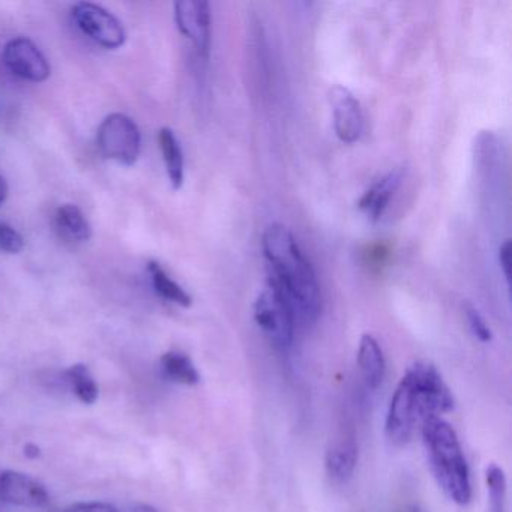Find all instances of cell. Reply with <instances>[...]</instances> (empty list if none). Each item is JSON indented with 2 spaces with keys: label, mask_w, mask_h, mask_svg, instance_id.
I'll use <instances>...</instances> for the list:
<instances>
[{
  "label": "cell",
  "mask_w": 512,
  "mask_h": 512,
  "mask_svg": "<svg viewBox=\"0 0 512 512\" xmlns=\"http://www.w3.org/2000/svg\"><path fill=\"white\" fill-rule=\"evenodd\" d=\"M74 22L83 34L107 50L121 49L127 41L124 25L106 8L91 2H80L73 7Z\"/></svg>",
  "instance_id": "6"
},
{
  "label": "cell",
  "mask_w": 512,
  "mask_h": 512,
  "mask_svg": "<svg viewBox=\"0 0 512 512\" xmlns=\"http://www.w3.org/2000/svg\"><path fill=\"white\" fill-rule=\"evenodd\" d=\"M499 265L503 277L509 283V278H511L509 277L511 275V272H509V268H511V241L509 239H505L499 247Z\"/></svg>",
  "instance_id": "22"
},
{
  "label": "cell",
  "mask_w": 512,
  "mask_h": 512,
  "mask_svg": "<svg viewBox=\"0 0 512 512\" xmlns=\"http://www.w3.org/2000/svg\"><path fill=\"white\" fill-rule=\"evenodd\" d=\"M0 500L22 508H44L50 503V494L38 479L17 470H5L0 473Z\"/></svg>",
  "instance_id": "10"
},
{
  "label": "cell",
  "mask_w": 512,
  "mask_h": 512,
  "mask_svg": "<svg viewBox=\"0 0 512 512\" xmlns=\"http://www.w3.org/2000/svg\"><path fill=\"white\" fill-rule=\"evenodd\" d=\"M403 182V170H391L388 175L380 178L376 184L371 185L358 202L359 211L368 218V220L379 221L385 214L395 191L400 188Z\"/></svg>",
  "instance_id": "11"
},
{
  "label": "cell",
  "mask_w": 512,
  "mask_h": 512,
  "mask_svg": "<svg viewBox=\"0 0 512 512\" xmlns=\"http://www.w3.org/2000/svg\"><path fill=\"white\" fill-rule=\"evenodd\" d=\"M179 32L190 41L197 58L208 61L211 52V7L205 0H181L175 4Z\"/></svg>",
  "instance_id": "7"
},
{
  "label": "cell",
  "mask_w": 512,
  "mask_h": 512,
  "mask_svg": "<svg viewBox=\"0 0 512 512\" xmlns=\"http://www.w3.org/2000/svg\"><path fill=\"white\" fill-rule=\"evenodd\" d=\"M262 247L271 268L269 281L289 302L296 322L313 325L322 311V292L295 236L283 224H271L263 233Z\"/></svg>",
  "instance_id": "2"
},
{
  "label": "cell",
  "mask_w": 512,
  "mask_h": 512,
  "mask_svg": "<svg viewBox=\"0 0 512 512\" xmlns=\"http://www.w3.org/2000/svg\"><path fill=\"white\" fill-rule=\"evenodd\" d=\"M254 319L275 347L286 350L292 346L295 316L283 293L271 281L254 302Z\"/></svg>",
  "instance_id": "4"
},
{
  "label": "cell",
  "mask_w": 512,
  "mask_h": 512,
  "mask_svg": "<svg viewBox=\"0 0 512 512\" xmlns=\"http://www.w3.org/2000/svg\"><path fill=\"white\" fill-rule=\"evenodd\" d=\"M328 101L338 139L347 145L358 142L364 131V113L358 98L344 86L335 85L329 89Z\"/></svg>",
  "instance_id": "8"
},
{
  "label": "cell",
  "mask_w": 512,
  "mask_h": 512,
  "mask_svg": "<svg viewBox=\"0 0 512 512\" xmlns=\"http://www.w3.org/2000/svg\"><path fill=\"white\" fill-rule=\"evenodd\" d=\"M487 475L488 491H490L491 506L494 512H502L503 500H505L506 493V478L503 473L502 467L496 464H490L485 470Z\"/></svg>",
  "instance_id": "19"
},
{
  "label": "cell",
  "mask_w": 512,
  "mask_h": 512,
  "mask_svg": "<svg viewBox=\"0 0 512 512\" xmlns=\"http://www.w3.org/2000/svg\"><path fill=\"white\" fill-rule=\"evenodd\" d=\"M454 409V397L436 367L415 362L401 377L389 404L386 436L404 446L430 419Z\"/></svg>",
  "instance_id": "1"
},
{
  "label": "cell",
  "mask_w": 512,
  "mask_h": 512,
  "mask_svg": "<svg viewBox=\"0 0 512 512\" xmlns=\"http://www.w3.org/2000/svg\"><path fill=\"white\" fill-rule=\"evenodd\" d=\"M428 466L443 493L457 503L472 499L469 466L454 428L442 418L430 419L421 428Z\"/></svg>",
  "instance_id": "3"
},
{
  "label": "cell",
  "mask_w": 512,
  "mask_h": 512,
  "mask_svg": "<svg viewBox=\"0 0 512 512\" xmlns=\"http://www.w3.org/2000/svg\"><path fill=\"white\" fill-rule=\"evenodd\" d=\"M25 455L29 458L41 457L40 446L34 445V443H28V445L25 446Z\"/></svg>",
  "instance_id": "24"
},
{
  "label": "cell",
  "mask_w": 512,
  "mask_h": 512,
  "mask_svg": "<svg viewBox=\"0 0 512 512\" xmlns=\"http://www.w3.org/2000/svg\"><path fill=\"white\" fill-rule=\"evenodd\" d=\"M161 367L167 379L181 385H197L200 380L199 371L190 356L182 352H167L161 358Z\"/></svg>",
  "instance_id": "17"
},
{
  "label": "cell",
  "mask_w": 512,
  "mask_h": 512,
  "mask_svg": "<svg viewBox=\"0 0 512 512\" xmlns=\"http://www.w3.org/2000/svg\"><path fill=\"white\" fill-rule=\"evenodd\" d=\"M409 512H422L419 508H412Z\"/></svg>",
  "instance_id": "28"
},
{
  "label": "cell",
  "mask_w": 512,
  "mask_h": 512,
  "mask_svg": "<svg viewBox=\"0 0 512 512\" xmlns=\"http://www.w3.org/2000/svg\"><path fill=\"white\" fill-rule=\"evenodd\" d=\"M464 313H466L467 323H469L472 334L475 335L479 341H482V343H490V341L493 340V334H491V329L488 328L481 313H479L475 307H472V305H466Z\"/></svg>",
  "instance_id": "20"
},
{
  "label": "cell",
  "mask_w": 512,
  "mask_h": 512,
  "mask_svg": "<svg viewBox=\"0 0 512 512\" xmlns=\"http://www.w3.org/2000/svg\"><path fill=\"white\" fill-rule=\"evenodd\" d=\"M67 379L71 388H73L74 394L82 403H97L100 391H98V385L94 376H92L91 370L85 364H76L68 368Z\"/></svg>",
  "instance_id": "18"
},
{
  "label": "cell",
  "mask_w": 512,
  "mask_h": 512,
  "mask_svg": "<svg viewBox=\"0 0 512 512\" xmlns=\"http://www.w3.org/2000/svg\"><path fill=\"white\" fill-rule=\"evenodd\" d=\"M133 512H160L154 506L148 505V503H139V505L134 506Z\"/></svg>",
  "instance_id": "26"
},
{
  "label": "cell",
  "mask_w": 512,
  "mask_h": 512,
  "mask_svg": "<svg viewBox=\"0 0 512 512\" xmlns=\"http://www.w3.org/2000/svg\"><path fill=\"white\" fill-rule=\"evenodd\" d=\"M8 197V184L5 178L0 176V205H4L5 200Z\"/></svg>",
  "instance_id": "25"
},
{
  "label": "cell",
  "mask_w": 512,
  "mask_h": 512,
  "mask_svg": "<svg viewBox=\"0 0 512 512\" xmlns=\"http://www.w3.org/2000/svg\"><path fill=\"white\" fill-rule=\"evenodd\" d=\"M79 506L82 512H118L115 506L104 502L79 503Z\"/></svg>",
  "instance_id": "23"
},
{
  "label": "cell",
  "mask_w": 512,
  "mask_h": 512,
  "mask_svg": "<svg viewBox=\"0 0 512 512\" xmlns=\"http://www.w3.org/2000/svg\"><path fill=\"white\" fill-rule=\"evenodd\" d=\"M148 271L151 274L152 286H154L155 292L166 299V301L173 302V304L179 305V307L190 308L193 304V298L190 293L179 286L163 268L160 263L149 262Z\"/></svg>",
  "instance_id": "16"
},
{
  "label": "cell",
  "mask_w": 512,
  "mask_h": 512,
  "mask_svg": "<svg viewBox=\"0 0 512 512\" xmlns=\"http://www.w3.org/2000/svg\"><path fill=\"white\" fill-rule=\"evenodd\" d=\"M65 512H82V509H80L79 503H76V505L70 506V508L65 509Z\"/></svg>",
  "instance_id": "27"
},
{
  "label": "cell",
  "mask_w": 512,
  "mask_h": 512,
  "mask_svg": "<svg viewBox=\"0 0 512 512\" xmlns=\"http://www.w3.org/2000/svg\"><path fill=\"white\" fill-rule=\"evenodd\" d=\"M356 463H358V446L355 440H340L326 452V473L335 484H346L355 472Z\"/></svg>",
  "instance_id": "12"
},
{
  "label": "cell",
  "mask_w": 512,
  "mask_h": 512,
  "mask_svg": "<svg viewBox=\"0 0 512 512\" xmlns=\"http://www.w3.org/2000/svg\"><path fill=\"white\" fill-rule=\"evenodd\" d=\"M56 226L65 238L76 242H88L92 227L82 209L76 205H64L56 212Z\"/></svg>",
  "instance_id": "15"
},
{
  "label": "cell",
  "mask_w": 512,
  "mask_h": 512,
  "mask_svg": "<svg viewBox=\"0 0 512 512\" xmlns=\"http://www.w3.org/2000/svg\"><path fill=\"white\" fill-rule=\"evenodd\" d=\"M25 248V239L10 224L0 223V250L8 254H19Z\"/></svg>",
  "instance_id": "21"
},
{
  "label": "cell",
  "mask_w": 512,
  "mask_h": 512,
  "mask_svg": "<svg viewBox=\"0 0 512 512\" xmlns=\"http://www.w3.org/2000/svg\"><path fill=\"white\" fill-rule=\"evenodd\" d=\"M161 154H163L164 164H166L167 178L173 190H181L184 185L185 164L184 154H182L181 145L178 137L175 136L170 128H161L158 134Z\"/></svg>",
  "instance_id": "14"
},
{
  "label": "cell",
  "mask_w": 512,
  "mask_h": 512,
  "mask_svg": "<svg viewBox=\"0 0 512 512\" xmlns=\"http://www.w3.org/2000/svg\"><path fill=\"white\" fill-rule=\"evenodd\" d=\"M97 146L100 154L107 160L131 167L139 160L142 136L130 116L112 113L98 128Z\"/></svg>",
  "instance_id": "5"
},
{
  "label": "cell",
  "mask_w": 512,
  "mask_h": 512,
  "mask_svg": "<svg viewBox=\"0 0 512 512\" xmlns=\"http://www.w3.org/2000/svg\"><path fill=\"white\" fill-rule=\"evenodd\" d=\"M4 61L14 76L32 83L46 82L52 73L46 56L28 38L8 41L4 49Z\"/></svg>",
  "instance_id": "9"
},
{
  "label": "cell",
  "mask_w": 512,
  "mask_h": 512,
  "mask_svg": "<svg viewBox=\"0 0 512 512\" xmlns=\"http://www.w3.org/2000/svg\"><path fill=\"white\" fill-rule=\"evenodd\" d=\"M358 365L368 388H379L385 379L386 361L382 347L373 335H362L359 341Z\"/></svg>",
  "instance_id": "13"
}]
</instances>
